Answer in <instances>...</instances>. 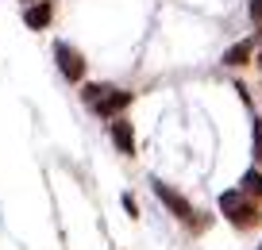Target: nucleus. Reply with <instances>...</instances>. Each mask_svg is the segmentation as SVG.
I'll list each match as a JSON object with an SVG mask.
<instances>
[{
	"mask_svg": "<svg viewBox=\"0 0 262 250\" xmlns=\"http://www.w3.org/2000/svg\"><path fill=\"white\" fill-rule=\"evenodd\" d=\"M247 12H251V24L262 31V0H251V4H247Z\"/></svg>",
	"mask_w": 262,
	"mask_h": 250,
	"instance_id": "9",
	"label": "nucleus"
},
{
	"mask_svg": "<svg viewBox=\"0 0 262 250\" xmlns=\"http://www.w3.org/2000/svg\"><path fill=\"white\" fill-rule=\"evenodd\" d=\"M150 189H155V196H158V200H162L166 208H170L173 216L181 219V223H193V219H196L193 204H189V200H185V196H181V193H173V189L166 185V181H158V177H155V181H150Z\"/></svg>",
	"mask_w": 262,
	"mask_h": 250,
	"instance_id": "4",
	"label": "nucleus"
},
{
	"mask_svg": "<svg viewBox=\"0 0 262 250\" xmlns=\"http://www.w3.org/2000/svg\"><path fill=\"white\" fill-rule=\"evenodd\" d=\"M254 250H262V246H254Z\"/></svg>",
	"mask_w": 262,
	"mask_h": 250,
	"instance_id": "12",
	"label": "nucleus"
},
{
	"mask_svg": "<svg viewBox=\"0 0 262 250\" xmlns=\"http://www.w3.org/2000/svg\"><path fill=\"white\" fill-rule=\"evenodd\" d=\"M251 54H254V39H243V42H235V47L224 54V65H231V70H239V65H247L251 62Z\"/></svg>",
	"mask_w": 262,
	"mask_h": 250,
	"instance_id": "7",
	"label": "nucleus"
},
{
	"mask_svg": "<svg viewBox=\"0 0 262 250\" xmlns=\"http://www.w3.org/2000/svg\"><path fill=\"white\" fill-rule=\"evenodd\" d=\"M108 135H112V143H116V150L120 154H135V127H131V120H123V116H116L112 123H108Z\"/></svg>",
	"mask_w": 262,
	"mask_h": 250,
	"instance_id": "5",
	"label": "nucleus"
},
{
	"mask_svg": "<svg viewBox=\"0 0 262 250\" xmlns=\"http://www.w3.org/2000/svg\"><path fill=\"white\" fill-rule=\"evenodd\" d=\"M220 212H224L235 227H258V223H262V208L243 193V189H228V193L220 196Z\"/></svg>",
	"mask_w": 262,
	"mask_h": 250,
	"instance_id": "2",
	"label": "nucleus"
},
{
	"mask_svg": "<svg viewBox=\"0 0 262 250\" xmlns=\"http://www.w3.org/2000/svg\"><path fill=\"white\" fill-rule=\"evenodd\" d=\"M81 100L100 116V120H116V116H123V108H127L135 97H131L127 89H116V85H100L97 81V85H85L81 89Z\"/></svg>",
	"mask_w": 262,
	"mask_h": 250,
	"instance_id": "1",
	"label": "nucleus"
},
{
	"mask_svg": "<svg viewBox=\"0 0 262 250\" xmlns=\"http://www.w3.org/2000/svg\"><path fill=\"white\" fill-rule=\"evenodd\" d=\"M50 19H54V0H35V4L24 8V24L31 27V31H47Z\"/></svg>",
	"mask_w": 262,
	"mask_h": 250,
	"instance_id": "6",
	"label": "nucleus"
},
{
	"mask_svg": "<svg viewBox=\"0 0 262 250\" xmlns=\"http://www.w3.org/2000/svg\"><path fill=\"white\" fill-rule=\"evenodd\" d=\"M24 4H35V0H24Z\"/></svg>",
	"mask_w": 262,
	"mask_h": 250,
	"instance_id": "11",
	"label": "nucleus"
},
{
	"mask_svg": "<svg viewBox=\"0 0 262 250\" xmlns=\"http://www.w3.org/2000/svg\"><path fill=\"white\" fill-rule=\"evenodd\" d=\"M54 62H58V70H62V77L70 81V85L85 81V70H89V62H85L81 50L70 47L66 39H58V42H54Z\"/></svg>",
	"mask_w": 262,
	"mask_h": 250,
	"instance_id": "3",
	"label": "nucleus"
},
{
	"mask_svg": "<svg viewBox=\"0 0 262 250\" xmlns=\"http://www.w3.org/2000/svg\"><path fill=\"white\" fill-rule=\"evenodd\" d=\"M251 139H254V162L262 166V123L254 120V131H251Z\"/></svg>",
	"mask_w": 262,
	"mask_h": 250,
	"instance_id": "8",
	"label": "nucleus"
},
{
	"mask_svg": "<svg viewBox=\"0 0 262 250\" xmlns=\"http://www.w3.org/2000/svg\"><path fill=\"white\" fill-rule=\"evenodd\" d=\"M123 208H127L131 216H139V208H135V200H131V193H123Z\"/></svg>",
	"mask_w": 262,
	"mask_h": 250,
	"instance_id": "10",
	"label": "nucleus"
}]
</instances>
